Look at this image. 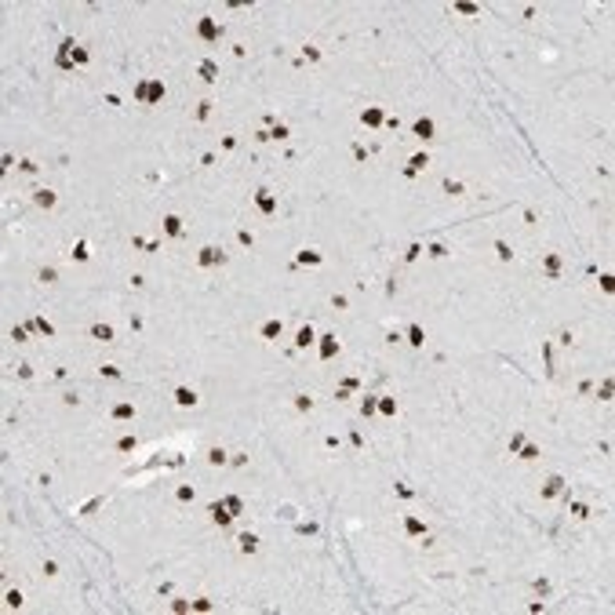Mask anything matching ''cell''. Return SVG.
Listing matches in <instances>:
<instances>
[{
    "label": "cell",
    "mask_w": 615,
    "mask_h": 615,
    "mask_svg": "<svg viewBox=\"0 0 615 615\" xmlns=\"http://www.w3.org/2000/svg\"><path fill=\"white\" fill-rule=\"evenodd\" d=\"M55 66H59V69H80V66H88V48H80L73 36H66L62 48H59V55H55Z\"/></svg>",
    "instance_id": "obj_1"
},
{
    "label": "cell",
    "mask_w": 615,
    "mask_h": 615,
    "mask_svg": "<svg viewBox=\"0 0 615 615\" xmlns=\"http://www.w3.org/2000/svg\"><path fill=\"white\" fill-rule=\"evenodd\" d=\"M135 102H142V106H157V102H164V80L157 77H146L135 84Z\"/></svg>",
    "instance_id": "obj_2"
},
{
    "label": "cell",
    "mask_w": 615,
    "mask_h": 615,
    "mask_svg": "<svg viewBox=\"0 0 615 615\" xmlns=\"http://www.w3.org/2000/svg\"><path fill=\"white\" fill-rule=\"evenodd\" d=\"M197 266H226V251L215 248V244L200 248V251H197Z\"/></svg>",
    "instance_id": "obj_3"
},
{
    "label": "cell",
    "mask_w": 615,
    "mask_h": 615,
    "mask_svg": "<svg viewBox=\"0 0 615 615\" xmlns=\"http://www.w3.org/2000/svg\"><path fill=\"white\" fill-rule=\"evenodd\" d=\"M197 36H200V40H219V36H222V22L211 18V15H204L197 22Z\"/></svg>",
    "instance_id": "obj_4"
},
{
    "label": "cell",
    "mask_w": 615,
    "mask_h": 615,
    "mask_svg": "<svg viewBox=\"0 0 615 615\" xmlns=\"http://www.w3.org/2000/svg\"><path fill=\"white\" fill-rule=\"evenodd\" d=\"M360 124H364V128H379V124H386V113L379 106H368L364 113H360Z\"/></svg>",
    "instance_id": "obj_5"
},
{
    "label": "cell",
    "mask_w": 615,
    "mask_h": 615,
    "mask_svg": "<svg viewBox=\"0 0 615 615\" xmlns=\"http://www.w3.org/2000/svg\"><path fill=\"white\" fill-rule=\"evenodd\" d=\"M561 491H564V477H561V473L546 477V484H543V499H557Z\"/></svg>",
    "instance_id": "obj_6"
},
{
    "label": "cell",
    "mask_w": 615,
    "mask_h": 615,
    "mask_svg": "<svg viewBox=\"0 0 615 615\" xmlns=\"http://www.w3.org/2000/svg\"><path fill=\"white\" fill-rule=\"evenodd\" d=\"M211 520H215L219 528H229V520H233V514L226 510V502H211Z\"/></svg>",
    "instance_id": "obj_7"
},
{
    "label": "cell",
    "mask_w": 615,
    "mask_h": 615,
    "mask_svg": "<svg viewBox=\"0 0 615 615\" xmlns=\"http://www.w3.org/2000/svg\"><path fill=\"white\" fill-rule=\"evenodd\" d=\"M255 204H259V211H266V215H273V211H277V197H273L269 190H259V193H255Z\"/></svg>",
    "instance_id": "obj_8"
},
{
    "label": "cell",
    "mask_w": 615,
    "mask_h": 615,
    "mask_svg": "<svg viewBox=\"0 0 615 615\" xmlns=\"http://www.w3.org/2000/svg\"><path fill=\"white\" fill-rule=\"evenodd\" d=\"M422 167H430V157H426V153H415V157H412V161H408V167H404V175H408V179H415V175H419V171H422Z\"/></svg>",
    "instance_id": "obj_9"
},
{
    "label": "cell",
    "mask_w": 615,
    "mask_h": 615,
    "mask_svg": "<svg viewBox=\"0 0 615 615\" xmlns=\"http://www.w3.org/2000/svg\"><path fill=\"white\" fill-rule=\"evenodd\" d=\"M197 77H200V80H208V84H215V80H219V66H215L211 59H204L200 66H197Z\"/></svg>",
    "instance_id": "obj_10"
},
{
    "label": "cell",
    "mask_w": 615,
    "mask_h": 615,
    "mask_svg": "<svg viewBox=\"0 0 615 615\" xmlns=\"http://www.w3.org/2000/svg\"><path fill=\"white\" fill-rule=\"evenodd\" d=\"M433 131H437V128H433L430 117H419L415 120V138H433Z\"/></svg>",
    "instance_id": "obj_11"
},
{
    "label": "cell",
    "mask_w": 615,
    "mask_h": 615,
    "mask_svg": "<svg viewBox=\"0 0 615 615\" xmlns=\"http://www.w3.org/2000/svg\"><path fill=\"white\" fill-rule=\"evenodd\" d=\"M281 331H284V324H281V321H266V324H262V331H259V335H262L266 342H273V339H281Z\"/></svg>",
    "instance_id": "obj_12"
},
{
    "label": "cell",
    "mask_w": 615,
    "mask_h": 615,
    "mask_svg": "<svg viewBox=\"0 0 615 615\" xmlns=\"http://www.w3.org/2000/svg\"><path fill=\"white\" fill-rule=\"evenodd\" d=\"M55 200H59V197H55L51 190H36V193H33V204H36V208H48V211H51Z\"/></svg>",
    "instance_id": "obj_13"
},
{
    "label": "cell",
    "mask_w": 615,
    "mask_h": 615,
    "mask_svg": "<svg viewBox=\"0 0 615 615\" xmlns=\"http://www.w3.org/2000/svg\"><path fill=\"white\" fill-rule=\"evenodd\" d=\"M91 335H95L98 342H113L117 339V331L109 328V324H91Z\"/></svg>",
    "instance_id": "obj_14"
},
{
    "label": "cell",
    "mask_w": 615,
    "mask_h": 615,
    "mask_svg": "<svg viewBox=\"0 0 615 615\" xmlns=\"http://www.w3.org/2000/svg\"><path fill=\"white\" fill-rule=\"evenodd\" d=\"M335 353H339V339H335V335H324V339H321V357L328 360V357H335Z\"/></svg>",
    "instance_id": "obj_15"
},
{
    "label": "cell",
    "mask_w": 615,
    "mask_h": 615,
    "mask_svg": "<svg viewBox=\"0 0 615 615\" xmlns=\"http://www.w3.org/2000/svg\"><path fill=\"white\" fill-rule=\"evenodd\" d=\"M175 400H179L182 408H193V404H197V393H193L190 386H179V389H175Z\"/></svg>",
    "instance_id": "obj_16"
},
{
    "label": "cell",
    "mask_w": 615,
    "mask_h": 615,
    "mask_svg": "<svg viewBox=\"0 0 615 615\" xmlns=\"http://www.w3.org/2000/svg\"><path fill=\"white\" fill-rule=\"evenodd\" d=\"M164 233L167 237H182V219L179 215H164Z\"/></svg>",
    "instance_id": "obj_17"
},
{
    "label": "cell",
    "mask_w": 615,
    "mask_h": 615,
    "mask_svg": "<svg viewBox=\"0 0 615 615\" xmlns=\"http://www.w3.org/2000/svg\"><path fill=\"white\" fill-rule=\"evenodd\" d=\"M30 331H36V335H48V339H51V335H55V324H48L44 317H33V321H30Z\"/></svg>",
    "instance_id": "obj_18"
},
{
    "label": "cell",
    "mask_w": 615,
    "mask_h": 615,
    "mask_svg": "<svg viewBox=\"0 0 615 615\" xmlns=\"http://www.w3.org/2000/svg\"><path fill=\"white\" fill-rule=\"evenodd\" d=\"M543 273H546V277H557V273H561V255H546V259H543Z\"/></svg>",
    "instance_id": "obj_19"
},
{
    "label": "cell",
    "mask_w": 615,
    "mask_h": 615,
    "mask_svg": "<svg viewBox=\"0 0 615 615\" xmlns=\"http://www.w3.org/2000/svg\"><path fill=\"white\" fill-rule=\"evenodd\" d=\"M353 389H360V379H353V375H350V379H342V386H339V393H335V397H339V400H346V397L353 393Z\"/></svg>",
    "instance_id": "obj_20"
},
{
    "label": "cell",
    "mask_w": 615,
    "mask_h": 615,
    "mask_svg": "<svg viewBox=\"0 0 615 615\" xmlns=\"http://www.w3.org/2000/svg\"><path fill=\"white\" fill-rule=\"evenodd\" d=\"M237 543H240V550H244V553H255V550H259V535H255V532H244Z\"/></svg>",
    "instance_id": "obj_21"
},
{
    "label": "cell",
    "mask_w": 615,
    "mask_h": 615,
    "mask_svg": "<svg viewBox=\"0 0 615 615\" xmlns=\"http://www.w3.org/2000/svg\"><path fill=\"white\" fill-rule=\"evenodd\" d=\"M404 532L408 535H426V524L419 517H404Z\"/></svg>",
    "instance_id": "obj_22"
},
{
    "label": "cell",
    "mask_w": 615,
    "mask_h": 615,
    "mask_svg": "<svg viewBox=\"0 0 615 615\" xmlns=\"http://www.w3.org/2000/svg\"><path fill=\"white\" fill-rule=\"evenodd\" d=\"M313 339H317V335H313V328H310V324H302V328H299V339H295V346H299V350H306Z\"/></svg>",
    "instance_id": "obj_23"
},
{
    "label": "cell",
    "mask_w": 615,
    "mask_h": 615,
    "mask_svg": "<svg viewBox=\"0 0 615 615\" xmlns=\"http://www.w3.org/2000/svg\"><path fill=\"white\" fill-rule=\"evenodd\" d=\"M113 419H117V422H128V419H135V404H117V408H113Z\"/></svg>",
    "instance_id": "obj_24"
},
{
    "label": "cell",
    "mask_w": 615,
    "mask_h": 615,
    "mask_svg": "<svg viewBox=\"0 0 615 615\" xmlns=\"http://www.w3.org/2000/svg\"><path fill=\"white\" fill-rule=\"evenodd\" d=\"M317 262H321V251H313V248L299 251V266H317Z\"/></svg>",
    "instance_id": "obj_25"
},
{
    "label": "cell",
    "mask_w": 615,
    "mask_h": 615,
    "mask_svg": "<svg viewBox=\"0 0 615 615\" xmlns=\"http://www.w3.org/2000/svg\"><path fill=\"white\" fill-rule=\"evenodd\" d=\"M375 412H379V397H364V400H360V415H364V419H371Z\"/></svg>",
    "instance_id": "obj_26"
},
{
    "label": "cell",
    "mask_w": 615,
    "mask_h": 615,
    "mask_svg": "<svg viewBox=\"0 0 615 615\" xmlns=\"http://www.w3.org/2000/svg\"><path fill=\"white\" fill-rule=\"evenodd\" d=\"M408 342H412V346H422V342H426V331L419 328V324H412V328H408Z\"/></svg>",
    "instance_id": "obj_27"
},
{
    "label": "cell",
    "mask_w": 615,
    "mask_h": 615,
    "mask_svg": "<svg viewBox=\"0 0 615 615\" xmlns=\"http://www.w3.org/2000/svg\"><path fill=\"white\" fill-rule=\"evenodd\" d=\"M379 412H383V415H397V400L393 397H379Z\"/></svg>",
    "instance_id": "obj_28"
},
{
    "label": "cell",
    "mask_w": 615,
    "mask_h": 615,
    "mask_svg": "<svg viewBox=\"0 0 615 615\" xmlns=\"http://www.w3.org/2000/svg\"><path fill=\"white\" fill-rule=\"evenodd\" d=\"M543 360H546V375L553 379V346L550 342H543Z\"/></svg>",
    "instance_id": "obj_29"
},
{
    "label": "cell",
    "mask_w": 615,
    "mask_h": 615,
    "mask_svg": "<svg viewBox=\"0 0 615 615\" xmlns=\"http://www.w3.org/2000/svg\"><path fill=\"white\" fill-rule=\"evenodd\" d=\"M222 502H226V510H229V514H233V517H237V514H240V510H244V502H240L237 495H226V499H222Z\"/></svg>",
    "instance_id": "obj_30"
},
{
    "label": "cell",
    "mask_w": 615,
    "mask_h": 615,
    "mask_svg": "<svg viewBox=\"0 0 615 615\" xmlns=\"http://www.w3.org/2000/svg\"><path fill=\"white\" fill-rule=\"evenodd\" d=\"M69 255H73V259H80V262H84V259H88V255H91V251H88V244H84V240H77V244H73V251H69Z\"/></svg>",
    "instance_id": "obj_31"
},
{
    "label": "cell",
    "mask_w": 615,
    "mask_h": 615,
    "mask_svg": "<svg viewBox=\"0 0 615 615\" xmlns=\"http://www.w3.org/2000/svg\"><path fill=\"white\" fill-rule=\"evenodd\" d=\"M517 455H520V459H528V462H532V459H539V448H535V444H528V441H524V448H520Z\"/></svg>",
    "instance_id": "obj_32"
},
{
    "label": "cell",
    "mask_w": 615,
    "mask_h": 615,
    "mask_svg": "<svg viewBox=\"0 0 615 615\" xmlns=\"http://www.w3.org/2000/svg\"><path fill=\"white\" fill-rule=\"evenodd\" d=\"M572 517L586 520V517H590V506H586V502H572Z\"/></svg>",
    "instance_id": "obj_33"
},
{
    "label": "cell",
    "mask_w": 615,
    "mask_h": 615,
    "mask_svg": "<svg viewBox=\"0 0 615 615\" xmlns=\"http://www.w3.org/2000/svg\"><path fill=\"white\" fill-rule=\"evenodd\" d=\"M117 448H120V452H135V448H138V441H135V437H120V441H117Z\"/></svg>",
    "instance_id": "obj_34"
},
{
    "label": "cell",
    "mask_w": 615,
    "mask_h": 615,
    "mask_svg": "<svg viewBox=\"0 0 615 615\" xmlns=\"http://www.w3.org/2000/svg\"><path fill=\"white\" fill-rule=\"evenodd\" d=\"M495 251H499V259H502V262H510V259H514V251H510V244H506V240H499V244H495Z\"/></svg>",
    "instance_id": "obj_35"
},
{
    "label": "cell",
    "mask_w": 615,
    "mask_h": 615,
    "mask_svg": "<svg viewBox=\"0 0 615 615\" xmlns=\"http://www.w3.org/2000/svg\"><path fill=\"white\" fill-rule=\"evenodd\" d=\"M175 495H179V502H193V495H197V491H193L190 484H182V488L175 491Z\"/></svg>",
    "instance_id": "obj_36"
},
{
    "label": "cell",
    "mask_w": 615,
    "mask_h": 615,
    "mask_svg": "<svg viewBox=\"0 0 615 615\" xmlns=\"http://www.w3.org/2000/svg\"><path fill=\"white\" fill-rule=\"evenodd\" d=\"M269 138H277V142H284V138H288V128H284V124H273V128H269Z\"/></svg>",
    "instance_id": "obj_37"
},
{
    "label": "cell",
    "mask_w": 615,
    "mask_h": 615,
    "mask_svg": "<svg viewBox=\"0 0 615 615\" xmlns=\"http://www.w3.org/2000/svg\"><path fill=\"white\" fill-rule=\"evenodd\" d=\"M208 459H211V462H215V466H222V462H226V459H229V455H226V452H222V448H211V452H208Z\"/></svg>",
    "instance_id": "obj_38"
},
{
    "label": "cell",
    "mask_w": 615,
    "mask_h": 615,
    "mask_svg": "<svg viewBox=\"0 0 615 615\" xmlns=\"http://www.w3.org/2000/svg\"><path fill=\"white\" fill-rule=\"evenodd\" d=\"M520 448H524V433H514V437H510V452L517 455Z\"/></svg>",
    "instance_id": "obj_39"
},
{
    "label": "cell",
    "mask_w": 615,
    "mask_h": 615,
    "mask_svg": "<svg viewBox=\"0 0 615 615\" xmlns=\"http://www.w3.org/2000/svg\"><path fill=\"white\" fill-rule=\"evenodd\" d=\"M419 255H422V244H408V251H404V259H408V262H415Z\"/></svg>",
    "instance_id": "obj_40"
},
{
    "label": "cell",
    "mask_w": 615,
    "mask_h": 615,
    "mask_svg": "<svg viewBox=\"0 0 615 615\" xmlns=\"http://www.w3.org/2000/svg\"><path fill=\"white\" fill-rule=\"evenodd\" d=\"M11 339H15V342H26V339H30V324H22V328H15V331H11Z\"/></svg>",
    "instance_id": "obj_41"
},
{
    "label": "cell",
    "mask_w": 615,
    "mask_h": 615,
    "mask_svg": "<svg viewBox=\"0 0 615 615\" xmlns=\"http://www.w3.org/2000/svg\"><path fill=\"white\" fill-rule=\"evenodd\" d=\"M295 408H299V412H310V408H313V400L306 397V393H299V397H295Z\"/></svg>",
    "instance_id": "obj_42"
},
{
    "label": "cell",
    "mask_w": 615,
    "mask_h": 615,
    "mask_svg": "<svg viewBox=\"0 0 615 615\" xmlns=\"http://www.w3.org/2000/svg\"><path fill=\"white\" fill-rule=\"evenodd\" d=\"M597 397H601V400H612V379H604V383H601Z\"/></svg>",
    "instance_id": "obj_43"
},
{
    "label": "cell",
    "mask_w": 615,
    "mask_h": 615,
    "mask_svg": "<svg viewBox=\"0 0 615 615\" xmlns=\"http://www.w3.org/2000/svg\"><path fill=\"white\" fill-rule=\"evenodd\" d=\"M455 11H459V15H477L481 7L477 4H455Z\"/></svg>",
    "instance_id": "obj_44"
},
{
    "label": "cell",
    "mask_w": 615,
    "mask_h": 615,
    "mask_svg": "<svg viewBox=\"0 0 615 615\" xmlns=\"http://www.w3.org/2000/svg\"><path fill=\"white\" fill-rule=\"evenodd\" d=\"M444 193H452V197H459V193H462V182H452V179H448V182H444Z\"/></svg>",
    "instance_id": "obj_45"
},
{
    "label": "cell",
    "mask_w": 615,
    "mask_h": 615,
    "mask_svg": "<svg viewBox=\"0 0 615 615\" xmlns=\"http://www.w3.org/2000/svg\"><path fill=\"white\" fill-rule=\"evenodd\" d=\"M302 59H306V62H317V59H321V51H317V48H310V44H306V48H302Z\"/></svg>",
    "instance_id": "obj_46"
},
{
    "label": "cell",
    "mask_w": 615,
    "mask_h": 615,
    "mask_svg": "<svg viewBox=\"0 0 615 615\" xmlns=\"http://www.w3.org/2000/svg\"><path fill=\"white\" fill-rule=\"evenodd\" d=\"M211 117V102H200L197 106V120H208Z\"/></svg>",
    "instance_id": "obj_47"
},
{
    "label": "cell",
    "mask_w": 615,
    "mask_h": 615,
    "mask_svg": "<svg viewBox=\"0 0 615 615\" xmlns=\"http://www.w3.org/2000/svg\"><path fill=\"white\" fill-rule=\"evenodd\" d=\"M426 251H430V255H433V259H444V255H448V248H444V244H430V248H426Z\"/></svg>",
    "instance_id": "obj_48"
},
{
    "label": "cell",
    "mask_w": 615,
    "mask_h": 615,
    "mask_svg": "<svg viewBox=\"0 0 615 615\" xmlns=\"http://www.w3.org/2000/svg\"><path fill=\"white\" fill-rule=\"evenodd\" d=\"M601 288L612 295V291H615V277H612V273H604V277H601Z\"/></svg>",
    "instance_id": "obj_49"
},
{
    "label": "cell",
    "mask_w": 615,
    "mask_h": 615,
    "mask_svg": "<svg viewBox=\"0 0 615 615\" xmlns=\"http://www.w3.org/2000/svg\"><path fill=\"white\" fill-rule=\"evenodd\" d=\"M18 604H22V593L11 590V593H7V608H18Z\"/></svg>",
    "instance_id": "obj_50"
},
{
    "label": "cell",
    "mask_w": 615,
    "mask_h": 615,
    "mask_svg": "<svg viewBox=\"0 0 615 615\" xmlns=\"http://www.w3.org/2000/svg\"><path fill=\"white\" fill-rule=\"evenodd\" d=\"M98 371H102V375H109V379H120V368H113V364H102Z\"/></svg>",
    "instance_id": "obj_51"
},
{
    "label": "cell",
    "mask_w": 615,
    "mask_h": 615,
    "mask_svg": "<svg viewBox=\"0 0 615 615\" xmlns=\"http://www.w3.org/2000/svg\"><path fill=\"white\" fill-rule=\"evenodd\" d=\"M295 532H299V535H317V524L310 520V524H299V528H295Z\"/></svg>",
    "instance_id": "obj_52"
},
{
    "label": "cell",
    "mask_w": 615,
    "mask_h": 615,
    "mask_svg": "<svg viewBox=\"0 0 615 615\" xmlns=\"http://www.w3.org/2000/svg\"><path fill=\"white\" fill-rule=\"evenodd\" d=\"M40 281L51 284V281H59V273H55V269H40Z\"/></svg>",
    "instance_id": "obj_53"
},
{
    "label": "cell",
    "mask_w": 615,
    "mask_h": 615,
    "mask_svg": "<svg viewBox=\"0 0 615 615\" xmlns=\"http://www.w3.org/2000/svg\"><path fill=\"white\" fill-rule=\"evenodd\" d=\"M193 612H211V601H204V597L193 601Z\"/></svg>",
    "instance_id": "obj_54"
},
{
    "label": "cell",
    "mask_w": 615,
    "mask_h": 615,
    "mask_svg": "<svg viewBox=\"0 0 615 615\" xmlns=\"http://www.w3.org/2000/svg\"><path fill=\"white\" fill-rule=\"evenodd\" d=\"M240 244H244V248H251V244H255V237H251L248 229H240Z\"/></svg>",
    "instance_id": "obj_55"
},
{
    "label": "cell",
    "mask_w": 615,
    "mask_h": 615,
    "mask_svg": "<svg viewBox=\"0 0 615 615\" xmlns=\"http://www.w3.org/2000/svg\"><path fill=\"white\" fill-rule=\"evenodd\" d=\"M171 612H190V601H171Z\"/></svg>",
    "instance_id": "obj_56"
}]
</instances>
